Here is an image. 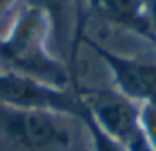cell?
I'll use <instances>...</instances> for the list:
<instances>
[{"label":"cell","instance_id":"obj_10","mask_svg":"<svg viewBox=\"0 0 156 151\" xmlns=\"http://www.w3.org/2000/svg\"><path fill=\"white\" fill-rule=\"evenodd\" d=\"M145 7V18L149 24V31L156 35V0H144Z\"/></svg>","mask_w":156,"mask_h":151},{"label":"cell","instance_id":"obj_7","mask_svg":"<svg viewBox=\"0 0 156 151\" xmlns=\"http://www.w3.org/2000/svg\"><path fill=\"white\" fill-rule=\"evenodd\" d=\"M26 7L42 11L51 24V37L58 40L60 47L69 42V17L73 0H22Z\"/></svg>","mask_w":156,"mask_h":151},{"label":"cell","instance_id":"obj_1","mask_svg":"<svg viewBox=\"0 0 156 151\" xmlns=\"http://www.w3.org/2000/svg\"><path fill=\"white\" fill-rule=\"evenodd\" d=\"M49 38L51 24L47 17L38 9L24 6L9 31L0 37V60L11 71L69 89L75 84V73L49 51Z\"/></svg>","mask_w":156,"mask_h":151},{"label":"cell","instance_id":"obj_12","mask_svg":"<svg viewBox=\"0 0 156 151\" xmlns=\"http://www.w3.org/2000/svg\"><path fill=\"white\" fill-rule=\"evenodd\" d=\"M145 40H149V42L153 44V47H154V51H156V35L154 33H149V35L145 37Z\"/></svg>","mask_w":156,"mask_h":151},{"label":"cell","instance_id":"obj_11","mask_svg":"<svg viewBox=\"0 0 156 151\" xmlns=\"http://www.w3.org/2000/svg\"><path fill=\"white\" fill-rule=\"evenodd\" d=\"M16 0H0V17L5 13V11H9V7L15 4Z\"/></svg>","mask_w":156,"mask_h":151},{"label":"cell","instance_id":"obj_4","mask_svg":"<svg viewBox=\"0 0 156 151\" xmlns=\"http://www.w3.org/2000/svg\"><path fill=\"white\" fill-rule=\"evenodd\" d=\"M75 91L94 124L120 144H131L140 133V104L129 100L116 89L80 87L75 82Z\"/></svg>","mask_w":156,"mask_h":151},{"label":"cell","instance_id":"obj_6","mask_svg":"<svg viewBox=\"0 0 156 151\" xmlns=\"http://www.w3.org/2000/svg\"><path fill=\"white\" fill-rule=\"evenodd\" d=\"M91 9L105 22L133 31L140 37H147L149 24L145 18L144 0H87Z\"/></svg>","mask_w":156,"mask_h":151},{"label":"cell","instance_id":"obj_3","mask_svg":"<svg viewBox=\"0 0 156 151\" xmlns=\"http://www.w3.org/2000/svg\"><path fill=\"white\" fill-rule=\"evenodd\" d=\"M0 135L27 151H64L73 144L58 115L7 106H0Z\"/></svg>","mask_w":156,"mask_h":151},{"label":"cell","instance_id":"obj_2","mask_svg":"<svg viewBox=\"0 0 156 151\" xmlns=\"http://www.w3.org/2000/svg\"><path fill=\"white\" fill-rule=\"evenodd\" d=\"M0 106L47 111L58 116H73L76 120L83 113L75 84L69 89H60L11 69L0 71Z\"/></svg>","mask_w":156,"mask_h":151},{"label":"cell","instance_id":"obj_5","mask_svg":"<svg viewBox=\"0 0 156 151\" xmlns=\"http://www.w3.org/2000/svg\"><path fill=\"white\" fill-rule=\"evenodd\" d=\"M80 42L91 47L96 53V57L102 58L104 64L109 68L116 84V91L136 104L156 106V62L144 60L140 57H123L113 53L111 49L83 35V31H80L75 38V53Z\"/></svg>","mask_w":156,"mask_h":151},{"label":"cell","instance_id":"obj_8","mask_svg":"<svg viewBox=\"0 0 156 151\" xmlns=\"http://www.w3.org/2000/svg\"><path fill=\"white\" fill-rule=\"evenodd\" d=\"M80 122L83 124V127H85L87 133H89L91 151H127V148H125L123 144H120V142L115 140L113 137H109L107 133H104V131L94 124V120L85 113V111L80 116Z\"/></svg>","mask_w":156,"mask_h":151},{"label":"cell","instance_id":"obj_9","mask_svg":"<svg viewBox=\"0 0 156 151\" xmlns=\"http://www.w3.org/2000/svg\"><path fill=\"white\" fill-rule=\"evenodd\" d=\"M140 127L156 151V106L154 104H140Z\"/></svg>","mask_w":156,"mask_h":151},{"label":"cell","instance_id":"obj_13","mask_svg":"<svg viewBox=\"0 0 156 151\" xmlns=\"http://www.w3.org/2000/svg\"><path fill=\"white\" fill-rule=\"evenodd\" d=\"M64 151H83V149H82L80 146H75V144H71V146H69L67 149H64Z\"/></svg>","mask_w":156,"mask_h":151}]
</instances>
